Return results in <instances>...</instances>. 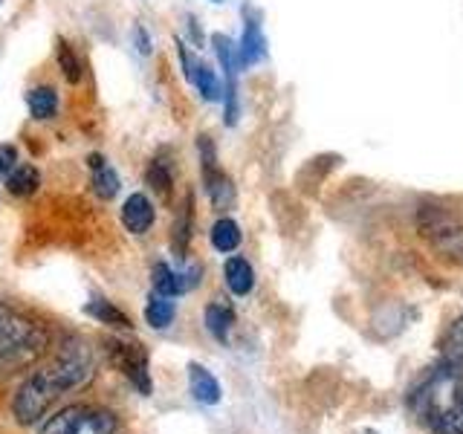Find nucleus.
<instances>
[{"label": "nucleus", "mask_w": 463, "mask_h": 434, "mask_svg": "<svg viewBox=\"0 0 463 434\" xmlns=\"http://www.w3.org/2000/svg\"><path fill=\"white\" fill-rule=\"evenodd\" d=\"M203 322H206V330L217 342H226L232 327H235V310L223 298H214L206 307V313H203Z\"/></svg>", "instance_id": "15"}, {"label": "nucleus", "mask_w": 463, "mask_h": 434, "mask_svg": "<svg viewBox=\"0 0 463 434\" xmlns=\"http://www.w3.org/2000/svg\"><path fill=\"white\" fill-rule=\"evenodd\" d=\"M414 223L417 235L431 246V252L440 260L463 264V217L455 209L426 200L417 206Z\"/></svg>", "instance_id": "2"}, {"label": "nucleus", "mask_w": 463, "mask_h": 434, "mask_svg": "<svg viewBox=\"0 0 463 434\" xmlns=\"http://www.w3.org/2000/svg\"><path fill=\"white\" fill-rule=\"evenodd\" d=\"M35 344H38L35 327L18 313L0 307V362L18 359L26 351H35Z\"/></svg>", "instance_id": "7"}, {"label": "nucleus", "mask_w": 463, "mask_h": 434, "mask_svg": "<svg viewBox=\"0 0 463 434\" xmlns=\"http://www.w3.org/2000/svg\"><path fill=\"white\" fill-rule=\"evenodd\" d=\"M58 397H61V394H58V388L47 380V373H43V371L33 373L18 388V394H14V402H12L14 420L24 423V426L38 423V420L52 409V402Z\"/></svg>", "instance_id": "5"}, {"label": "nucleus", "mask_w": 463, "mask_h": 434, "mask_svg": "<svg viewBox=\"0 0 463 434\" xmlns=\"http://www.w3.org/2000/svg\"><path fill=\"white\" fill-rule=\"evenodd\" d=\"M154 221H156V209L142 192H134L122 203V223L130 235H145L154 226Z\"/></svg>", "instance_id": "10"}, {"label": "nucleus", "mask_w": 463, "mask_h": 434, "mask_svg": "<svg viewBox=\"0 0 463 434\" xmlns=\"http://www.w3.org/2000/svg\"><path fill=\"white\" fill-rule=\"evenodd\" d=\"M174 316H177V304H174V298H168V296L154 293V296L148 298V304H145V322H148L154 330H165V327H171Z\"/></svg>", "instance_id": "20"}, {"label": "nucleus", "mask_w": 463, "mask_h": 434, "mask_svg": "<svg viewBox=\"0 0 463 434\" xmlns=\"http://www.w3.org/2000/svg\"><path fill=\"white\" fill-rule=\"evenodd\" d=\"M26 108L35 119H52V116L58 113V93L47 84L33 87V90L26 93Z\"/></svg>", "instance_id": "21"}, {"label": "nucleus", "mask_w": 463, "mask_h": 434, "mask_svg": "<svg viewBox=\"0 0 463 434\" xmlns=\"http://www.w3.org/2000/svg\"><path fill=\"white\" fill-rule=\"evenodd\" d=\"M134 47H137V52L139 55H151V35H148V29H145L142 24H137L134 26Z\"/></svg>", "instance_id": "28"}, {"label": "nucleus", "mask_w": 463, "mask_h": 434, "mask_svg": "<svg viewBox=\"0 0 463 434\" xmlns=\"http://www.w3.org/2000/svg\"><path fill=\"white\" fill-rule=\"evenodd\" d=\"M47 380L58 388V394H67L72 388H81L84 382L93 380L96 373V356L93 351L87 347V342L81 339H72L64 344V351L58 354V359L52 362L50 368H43Z\"/></svg>", "instance_id": "3"}, {"label": "nucleus", "mask_w": 463, "mask_h": 434, "mask_svg": "<svg viewBox=\"0 0 463 434\" xmlns=\"http://www.w3.org/2000/svg\"><path fill=\"white\" fill-rule=\"evenodd\" d=\"M209 241H212V246H214L217 252L229 255V252H235L238 246H241L243 231H241L238 221H232V217H217L212 231H209Z\"/></svg>", "instance_id": "16"}, {"label": "nucleus", "mask_w": 463, "mask_h": 434, "mask_svg": "<svg viewBox=\"0 0 463 434\" xmlns=\"http://www.w3.org/2000/svg\"><path fill=\"white\" fill-rule=\"evenodd\" d=\"M38 434H116V417L105 409L70 405L47 420Z\"/></svg>", "instance_id": "4"}, {"label": "nucleus", "mask_w": 463, "mask_h": 434, "mask_svg": "<svg viewBox=\"0 0 463 434\" xmlns=\"http://www.w3.org/2000/svg\"><path fill=\"white\" fill-rule=\"evenodd\" d=\"M87 165H90V188H93V194L99 197V200H113L116 194H119V188H122V183H119V174H116V168L108 163L105 156L101 154H90L87 156Z\"/></svg>", "instance_id": "11"}, {"label": "nucleus", "mask_w": 463, "mask_h": 434, "mask_svg": "<svg viewBox=\"0 0 463 434\" xmlns=\"http://www.w3.org/2000/svg\"><path fill=\"white\" fill-rule=\"evenodd\" d=\"M145 183L151 185V192L159 197H171V188H174V168L165 156H154L148 168H145Z\"/></svg>", "instance_id": "19"}, {"label": "nucleus", "mask_w": 463, "mask_h": 434, "mask_svg": "<svg viewBox=\"0 0 463 434\" xmlns=\"http://www.w3.org/2000/svg\"><path fill=\"white\" fill-rule=\"evenodd\" d=\"M55 58H58V67H61V72H64V79H67L70 84H76V81L81 79V58L76 55V50H72L64 38H58Z\"/></svg>", "instance_id": "26"}, {"label": "nucleus", "mask_w": 463, "mask_h": 434, "mask_svg": "<svg viewBox=\"0 0 463 434\" xmlns=\"http://www.w3.org/2000/svg\"><path fill=\"white\" fill-rule=\"evenodd\" d=\"M84 313L93 316L96 322H101V325H110V327H122V330L134 327V325H130V318L119 307H116V304H110L105 298H90V304L84 307Z\"/></svg>", "instance_id": "23"}, {"label": "nucleus", "mask_w": 463, "mask_h": 434, "mask_svg": "<svg viewBox=\"0 0 463 434\" xmlns=\"http://www.w3.org/2000/svg\"><path fill=\"white\" fill-rule=\"evenodd\" d=\"M203 185H206L209 200L217 212H229L232 206H235V200H238L235 183H232V177L223 168H217L214 174H209V177H203Z\"/></svg>", "instance_id": "14"}, {"label": "nucleus", "mask_w": 463, "mask_h": 434, "mask_svg": "<svg viewBox=\"0 0 463 434\" xmlns=\"http://www.w3.org/2000/svg\"><path fill=\"white\" fill-rule=\"evenodd\" d=\"M223 278H226L229 293L238 296V298L250 296L255 289V269H252L250 260L241 258V255H232L223 264Z\"/></svg>", "instance_id": "12"}, {"label": "nucleus", "mask_w": 463, "mask_h": 434, "mask_svg": "<svg viewBox=\"0 0 463 434\" xmlns=\"http://www.w3.org/2000/svg\"><path fill=\"white\" fill-rule=\"evenodd\" d=\"M212 47L217 55V64H221V70H223V125L235 127L238 113H241V105H238V67H241L238 43L223 33H214Z\"/></svg>", "instance_id": "6"}, {"label": "nucleus", "mask_w": 463, "mask_h": 434, "mask_svg": "<svg viewBox=\"0 0 463 434\" xmlns=\"http://www.w3.org/2000/svg\"><path fill=\"white\" fill-rule=\"evenodd\" d=\"M192 226H194V197L188 194L177 214V223H174V252L180 258H185L188 241H192Z\"/></svg>", "instance_id": "22"}, {"label": "nucleus", "mask_w": 463, "mask_h": 434, "mask_svg": "<svg viewBox=\"0 0 463 434\" xmlns=\"http://www.w3.org/2000/svg\"><path fill=\"white\" fill-rule=\"evenodd\" d=\"M414 405L434 434H463V371L449 365L429 376L414 394Z\"/></svg>", "instance_id": "1"}, {"label": "nucleus", "mask_w": 463, "mask_h": 434, "mask_svg": "<svg viewBox=\"0 0 463 434\" xmlns=\"http://www.w3.org/2000/svg\"><path fill=\"white\" fill-rule=\"evenodd\" d=\"M177 55H180V64H183V76H185L188 84H192L194 81V72L200 67V58L192 50H188V43H183V41H177Z\"/></svg>", "instance_id": "27"}, {"label": "nucleus", "mask_w": 463, "mask_h": 434, "mask_svg": "<svg viewBox=\"0 0 463 434\" xmlns=\"http://www.w3.org/2000/svg\"><path fill=\"white\" fill-rule=\"evenodd\" d=\"M212 4H223V0H212Z\"/></svg>", "instance_id": "31"}, {"label": "nucleus", "mask_w": 463, "mask_h": 434, "mask_svg": "<svg viewBox=\"0 0 463 434\" xmlns=\"http://www.w3.org/2000/svg\"><path fill=\"white\" fill-rule=\"evenodd\" d=\"M38 185H41V174H38L35 165H29V163L14 165V168L6 174V192L14 194V197H29V194H35V192H38Z\"/></svg>", "instance_id": "18"}, {"label": "nucleus", "mask_w": 463, "mask_h": 434, "mask_svg": "<svg viewBox=\"0 0 463 434\" xmlns=\"http://www.w3.org/2000/svg\"><path fill=\"white\" fill-rule=\"evenodd\" d=\"M151 284H154V293L159 296H168V298H177L185 293V281H183V272L168 267L165 260H159L151 269Z\"/></svg>", "instance_id": "17"}, {"label": "nucleus", "mask_w": 463, "mask_h": 434, "mask_svg": "<svg viewBox=\"0 0 463 434\" xmlns=\"http://www.w3.org/2000/svg\"><path fill=\"white\" fill-rule=\"evenodd\" d=\"M188 29H192L194 43H203V38H200V26H197V21H194V18H188Z\"/></svg>", "instance_id": "30"}, {"label": "nucleus", "mask_w": 463, "mask_h": 434, "mask_svg": "<svg viewBox=\"0 0 463 434\" xmlns=\"http://www.w3.org/2000/svg\"><path fill=\"white\" fill-rule=\"evenodd\" d=\"M14 165H18V151L12 145H0V174H9Z\"/></svg>", "instance_id": "29"}, {"label": "nucleus", "mask_w": 463, "mask_h": 434, "mask_svg": "<svg viewBox=\"0 0 463 434\" xmlns=\"http://www.w3.org/2000/svg\"><path fill=\"white\" fill-rule=\"evenodd\" d=\"M264 55H267V38H264L260 18H258V14H252V9H243V33H241V41H238L241 70L264 61Z\"/></svg>", "instance_id": "9"}, {"label": "nucleus", "mask_w": 463, "mask_h": 434, "mask_svg": "<svg viewBox=\"0 0 463 434\" xmlns=\"http://www.w3.org/2000/svg\"><path fill=\"white\" fill-rule=\"evenodd\" d=\"M194 87H197V93L206 99V101H223V81H221V76H217V70L214 67H209V64H203L200 61V67H197V72H194V81H192Z\"/></svg>", "instance_id": "24"}, {"label": "nucleus", "mask_w": 463, "mask_h": 434, "mask_svg": "<svg viewBox=\"0 0 463 434\" xmlns=\"http://www.w3.org/2000/svg\"><path fill=\"white\" fill-rule=\"evenodd\" d=\"M443 356L449 365H458L463 368V316L455 318L452 325H449L446 336H443Z\"/></svg>", "instance_id": "25"}, {"label": "nucleus", "mask_w": 463, "mask_h": 434, "mask_svg": "<svg viewBox=\"0 0 463 434\" xmlns=\"http://www.w3.org/2000/svg\"><path fill=\"white\" fill-rule=\"evenodd\" d=\"M188 388H192V397L203 405H217L223 397L221 382L214 380V373L206 371L203 365H197V362L188 365Z\"/></svg>", "instance_id": "13"}, {"label": "nucleus", "mask_w": 463, "mask_h": 434, "mask_svg": "<svg viewBox=\"0 0 463 434\" xmlns=\"http://www.w3.org/2000/svg\"><path fill=\"white\" fill-rule=\"evenodd\" d=\"M110 347V356L113 362L119 365V371L130 380V385H134L142 397H148L151 394V373H148V354H145V347L137 344V342H108Z\"/></svg>", "instance_id": "8"}]
</instances>
